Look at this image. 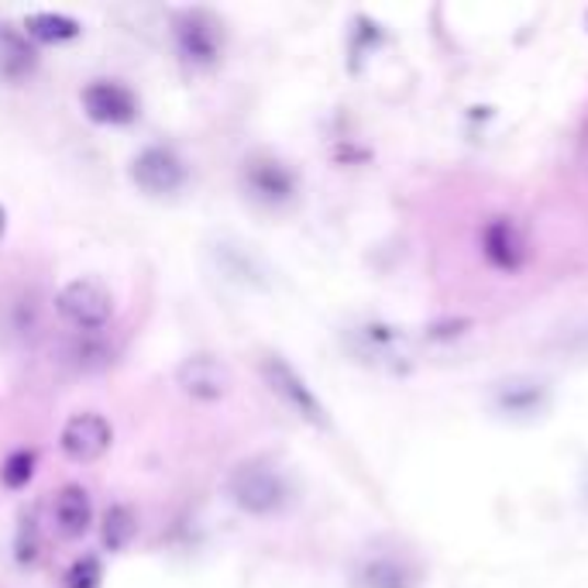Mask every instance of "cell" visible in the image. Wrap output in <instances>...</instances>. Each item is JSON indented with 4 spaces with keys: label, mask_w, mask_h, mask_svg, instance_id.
I'll return each instance as SVG.
<instances>
[{
    "label": "cell",
    "mask_w": 588,
    "mask_h": 588,
    "mask_svg": "<svg viewBox=\"0 0 588 588\" xmlns=\"http://www.w3.org/2000/svg\"><path fill=\"white\" fill-rule=\"evenodd\" d=\"M4 231H8V211L0 207V238H4Z\"/></svg>",
    "instance_id": "20"
},
{
    "label": "cell",
    "mask_w": 588,
    "mask_h": 588,
    "mask_svg": "<svg viewBox=\"0 0 588 588\" xmlns=\"http://www.w3.org/2000/svg\"><path fill=\"white\" fill-rule=\"evenodd\" d=\"M176 386L193 403H220L227 393H231L235 378H231V369H227L217 354L200 351V354H190L179 362Z\"/></svg>",
    "instance_id": "8"
},
{
    "label": "cell",
    "mask_w": 588,
    "mask_h": 588,
    "mask_svg": "<svg viewBox=\"0 0 588 588\" xmlns=\"http://www.w3.org/2000/svg\"><path fill=\"white\" fill-rule=\"evenodd\" d=\"M132 183L145 196H172L186 186L190 169L172 145H145L132 159Z\"/></svg>",
    "instance_id": "6"
},
{
    "label": "cell",
    "mask_w": 588,
    "mask_h": 588,
    "mask_svg": "<svg viewBox=\"0 0 588 588\" xmlns=\"http://www.w3.org/2000/svg\"><path fill=\"white\" fill-rule=\"evenodd\" d=\"M259 375L265 382V389L286 406L290 414H296L303 423H314V427H330V417H327V406L320 403V396L310 389V382H306L283 354H262L259 362Z\"/></svg>",
    "instance_id": "4"
},
{
    "label": "cell",
    "mask_w": 588,
    "mask_h": 588,
    "mask_svg": "<svg viewBox=\"0 0 588 588\" xmlns=\"http://www.w3.org/2000/svg\"><path fill=\"white\" fill-rule=\"evenodd\" d=\"M56 310L69 327L83 330V335H97V330H104L114 317V296L104 283H97V279H72V283L59 290Z\"/></svg>",
    "instance_id": "5"
},
{
    "label": "cell",
    "mask_w": 588,
    "mask_h": 588,
    "mask_svg": "<svg viewBox=\"0 0 588 588\" xmlns=\"http://www.w3.org/2000/svg\"><path fill=\"white\" fill-rule=\"evenodd\" d=\"M561 348H568L572 354L588 358V327H585V330H575V335H572L568 341H561Z\"/></svg>",
    "instance_id": "19"
},
{
    "label": "cell",
    "mask_w": 588,
    "mask_h": 588,
    "mask_svg": "<svg viewBox=\"0 0 588 588\" xmlns=\"http://www.w3.org/2000/svg\"><path fill=\"white\" fill-rule=\"evenodd\" d=\"M104 585V565H100L97 554H83L72 561V568L66 572V588H100Z\"/></svg>",
    "instance_id": "18"
},
{
    "label": "cell",
    "mask_w": 588,
    "mask_h": 588,
    "mask_svg": "<svg viewBox=\"0 0 588 588\" xmlns=\"http://www.w3.org/2000/svg\"><path fill=\"white\" fill-rule=\"evenodd\" d=\"M38 69V53L29 42V35L11 29V24H0V80L18 87L24 80H32Z\"/></svg>",
    "instance_id": "13"
},
{
    "label": "cell",
    "mask_w": 588,
    "mask_h": 588,
    "mask_svg": "<svg viewBox=\"0 0 588 588\" xmlns=\"http://www.w3.org/2000/svg\"><path fill=\"white\" fill-rule=\"evenodd\" d=\"M478 241H482L485 262H489L496 272L513 275V272H520V269L527 265L530 245H527L523 227H520L513 217H493V220H485Z\"/></svg>",
    "instance_id": "10"
},
{
    "label": "cell",
    "mask_w": 588,
    "mask_h": 588,
    "mask_svg": "<svg viewBox=\"0 0 588 588\" xmlns=\"http://www.w3.org/2000/svg\"><path fill=\"white\" fill-rule=\"evenodd\" d=\"M351 588H420V572L406 557L369 554L354 565Z\"/></svg>",
    "instance_id": "11"
},
{
    "label": "cell",
    "mask_w": 588,
    "mask_h": 588,
    "mask_svg": "<svg viewBox=\"0 0 588 588\" xmlns=\"http://www.w3.org/2000/svg\"><path fill=\"white\" fill-rule=\"evenodd\" d=\"M135 533H138L135 509L127 506V502L108 506L104 523H100V544H104V551H111V554L127 551V547H132V541H135Z\"/></svg>",
    "instance_id": "16"
},
{
    "label": "cell",
    "mask_w": 588,
    "mask_h": 588,
    "mask_svg": "<svg viewBox=\"0 0 588 588\" xmlns=\"http://www.w3.org/2000/svg\"><path fill=\"white\" fill-rule=\"evenodd\" d=\"M80 104H83V114L93 124H108V127H124V124H135L142 117L138 93L121 80L87 83L83 93H80Z\"/></svg>",
    "instance_id": "7"
},
{
    "label": "cell",
    "mask_w": 588,
    "mask_h": 588,
    "mask_svg": "<svg viewBox=\"0 0 588 588\" xmlns=\"http://www.w3.org/2000/svg\"><path fill=\"white\" fill-rule=\"evenodd\" d=\"M114 444V427L108 417L100 414H76L66 420L63 433H59V448L69 462L76 465H93L100 462Z\"/></svg>",
    "instance_id": "9"
},
{
    "label": "cell",
    "mask_w": 588,
    "mask_h": 588,
    "mask_svg": "<svg viewBox=\"0 0 588 588\" xmlns=\"http://www.w3.org/2000/svg\"><path fill=\"white\" fill-rule=\"evenodd\" d=\"M241 190L255 207L283 211L299 196V176L272 151H255L241 162Z\"/></svg>",
    "instance_id": "3"
},
{
    "label": "cell",
    "mask_w": 588,
    "mask_h": 588,
    "mask_svg": "<svg viewBox=\"0 0 588 588\" xmlns=\"http://www.w3.org/2000/svg\"><path fill=\"white\" fill-rule=\"evenodd\" d=\"M24 35L42 45H66L83 35V24L72 14H59V11H35L24 18Z\"/></svg>",
    "instance_id": "15"
},
{
    "label": "cell",
    "mask_w": 588,
    "mask_h": 588,
    "mask_svg": "<svg viewBox=\"0 0 588 588\" xmlns=\"http://www.w3.org/2000/svg\"><path fill=\"white\" fill-rule=\"evenodd\" d=\"M53 520H56V530L63 536H69V541H80V536L90 533V527H93V499H90V493L83 489L80 482H69L56 493Z\"/></svg>",
    "instance_id": "12"
},
{
    "label": "cell",
    "mask_w": 588,
    "mask_h": 588,
    "mask_svg": "<svg viewBox=\"0 0 588 588\" xmlns=\"http://www.w3.org/2000/svg\"><path fill=\"white\" fill-rule=\"evenodd\" d=\"M547 406V389L544 382L533 378H509L496 389V410L506 417H536Z\"/></svg>",
    "instance_id": "14"
},
{
    "label": "cell",
    "mask_w": 588,
    "mask_h": 588,
    "mask_svg": "<svg viewBox=\"0 0 588 588\" xmlns=\"http://www.w3.org/2000/svg\"><path fill=\"white\" fill-rule=\"evenodd\" d=\"M224 496L231 499V506H238L245 517H275L283 513L290 502V482L269 462H241L227 472L224 478Z\"/></svg>",
    "instance_id": "1"
},
{
    "label": "cell",
    "mask_w": 588,
    "mask_h": 588,
    "mask_svg": "<svg viewBox=\"0 0 588 588\" xmlns=\"http://www.w3.org/2000/svg\"><path fill=\"white\" fill-rule=\"evenodd\" d=\"M172 45L176 56L190 69H214L224 59L227 32L224 21L207 8H186L172 18Z\"/></svg>",
    "instance_id": "2"
},
{
    "label": "cell",
    "mask_w": 588,
    "mask_h": 588,
    "mask_svg": "<svg viewBox=\"0 0 588 588\" xmlns=\"http://www.w3.org/2000/svg\"><path fill=\"white\" fill-rule=\"evenodd\" d=\"M35 465H38V454L32 448H18L11 451L4 462H0V485L11 493L24 489L32 478H35Z\"/></svg>",
    "instance_id": "17"
}]
</instances>
